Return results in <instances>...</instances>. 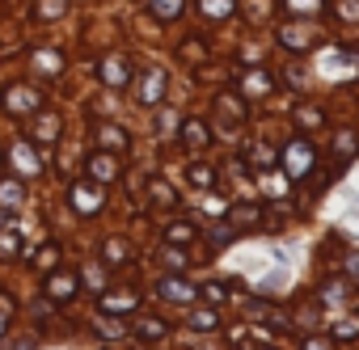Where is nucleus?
Instances as JSON below:
<instances>
[{
  "label": "nucleus",
  "instance_id": "nucleus-1",
  "mask_svg": "<svg viewBox=\"0 0 359 350\" xmlns=\"http://www.w3.org/2000/svg\"><path fill=\"white\" fill-rule=\"evenodd\" d=\"M0 106H5L9 114H30V110H39L43 106V93L39 89H30V85H9L5 93H0Z\"/></svg>",
  "mask_w": 359,
  "mask_h": 350
},
{
  "label": "nucleus",
  "instance_id": "nucleus-2",
  "mask_svg": "<svg viewBox=\"0 0 359 350\" xmlns=\"http://www.w3.org/2000/svg\"><path fill=\"white\" fill-rule=\"evenodd\" d=\"M165 68H144V76L135 80V102L140 106H156L161 97H165Z\"/></svg>",
  "mask_w": 359,
  "mask_h": 350
},
{
  "label": "nucleus",
  "instance_id": "nucleus-3",
  "mask_svg": "<svg viewBox=\"0 0 359 350\" xmlns=\"http://www.w3.org/2000/svg\"><path fill=\"white\" fill-rule=\"evenodd\" d=\"M68 199H72V207H76L81 216H93V211H97V207L106 203V190H102L97 182H76Z\"/></svg>",
  "mask_w": 359,
  "mask_h": 350
},
{
  "label": "nucleus",
  "instance_id": "nucleus-4",
  "mask_svg": "<svg viewBox=\"0 0 359 350\" xmlns=\"http://www.w3.org/2000/svg\"><path fill=\"white\" fill-rule=\"evenodd\" d=\"M97 76H102L110 89H123V85L131 80V64H127L123 55H106V59L97 64Z\"/></svg>",
  "mask_w": 359,
  "mask_h": 350
},
{
  "label": "nucleus",
  "instance_id": "nucleus-5",
  "mask_svg": "<svg viewBox=\"0 0 359 350\" xmlns=\"http://www.w3.org/2000/svg\"><path fill=\"white\" fill-rule=\"evenodd\" d=\"M156 295H161V300H169V304H191V300H195V287H191L187 279L165 274V279L156 283Z\"/></svg>",
  "mask_w": 359,
  "mask_h": 350
},
{
  "label": "nucleus",
  "instance_id": "nucleus-6",
  "mask_svg": "<svg viewBox=\"0 0 359 350\" xmlns=\"http://www.w3.org/2000/svg\"><path fill=\"white\" fill-rule=\"evenodd\" d=\"M313 156H317V152H313L304 139H296V144H287V160H283V164H287L292 178H304V173L313 169Z\"/></svg>",
  "mask_w": 359,
  "mask_h": 350
},
{
  "label": "nucleus",
  "instance_id": "nucleus-7",
  "mask_svg": "<svg viewBox=\"0 0 359 350\" xmlns=\"http://www.w3.org/2000/svg\"><path fill=\"white\" fill-rule=\"evenodd\" d=\"M279 43L287 47V51H309L313 43H317V30H309V26H279Z\"/></svg>",
  "mask_w": 359,
  "mask_h": 350
},
{
  "label": "nucleus",
  "instance_id": "nucleus-8",
  "mask_svg": "<svg viewBox=\"0 0 359 350\" xmlns=\"http://www.w3.org/2000/svg\"><path fill=\"white\" fill-rule=\"evenodd\" d=\"M216 114H220L224 127L245 122V106H241V97H233V93H216Z\"/></svg>",
  "mask_w": 359,
  "mask_h": 350
},
{
  "label": "nucleus",
  "instance_id": "nucleus-9",
  "mask_svg": "<svg viewBox=\"0 0 359 350\" xmlns=\"http://www.w3.org/2000/svg\"><path fill=\"white\" fill-rule=\"evenodd\" d=\"M97 144H102V148H106L110 156H123V152L131 148V139H127V131H118L114 122H102V127H97Z\"/></svg>",
  "mask_w": 359,
  "mask_h": 350
},
{
  "label": "nucleus",
  "instance_id": "nucleus-10",
  "mask_svg": "<svg viewBox=\"0 0 359 350\" xmlns=\"http://www.w3.org/2000/svg\"><path fill=\"white\" fill-rule=\"evenodd\" d=\"M89 173H93V182H97V186H106V182L118 178V160H114L110 152H106V156L93 152V156H89Z\"/></svg>",
  "mask_w": 359,
  "mask_h": 350
},
{
  "label": "nucleus",
  "instance_id": "nucleus-11",
  "mask_svg": "<svg viewBox=\"0 0 359 350\" xmlns=\"http://www.w3.org/2000/svg\"><path fill=\"white\" fill-rule=\"evenodd\" d=\"M76 274H51L47 279V300H55V304H64V300H76Z\"/></svg>",
  "mask_w": 359,
  "mask_h": 350
},
{
  "label": "nucleus",
  "instance_id": "nucleus-12",
  "mask_svg": "<svg viewBox=\"0 0 359 350\" xmlns=\"http://www.w3.org/2000/svg\"><path fill=\"white\" fill-rule=\"evenodd\" d=\"M13 164H18L22 173H43V156H39L34 144H26V139L13 144Z\"/></svg>",
  "mask_w": 359,
  "mask_h": 350
},
{
  "label": "nucleus",
  "instance_id": "nucleus-13",
  "mask_svg": "<svg viewBox=\"0 0 359 350\" xmlns=\"http://www.w3.org/2000/svg\"><path fill=\"white\" fill-rule=\"evenodd\" d=\"M144 9L156 22H177V18H182V0H144Z\"/></svg>",
  "mask_w": 359,
  "mask_h": 350
},
{
  "label": "nucleus",
  "instance_id": "nucleus-14",
  "mask_svg": "<svg viewBox=\"0 0 359 350\" xmlns=\"http://www.w3.org/2000/svg\"><path fill=\"white\" fill-rule=\"evenodd\" d=\"M22 253V228L18 224H5V228H0V258H18Z\"/></svg>",
  "mask_w": 359,
  "mask_h": 350
},
{
  "label": "nucleus",
  "instance_id": "nucleus-15",
  "mask_svg": "<svg viewBox=\"0 0 359 350\" xmlns=\"http://www.w3.org/2000/svg\"><path fill=\"white\" fill-rule=\"evenodd\" d=\"M199 9H203V18H212V22H224V18L237 9V0H199Z\"/></svg>",
  "mask_w": 359,
  "mask_h": 350
},
{
  "label": "nucleus",
  "instance_id": "nucleus-16",
  "mask_svg": "<svg viewBox=\"0 0 359 350\" xmlns=\"http://www.w3.org/2000/svg\"><path fill=\"white\" fill-rule=\"evenodd\" d=\"M22 203H26V190H22L18 182H0V207L13 211V207H22Z\"/></svg>",
  "mask_w": 359,
  "mask_h": 350
},
{
  "label": "nucleus",
  "instance_id": "nucleus-17",
  "mask_svg": "<svg viewBox=\"0 0 359 350\" xmlns=\"http://www.w3.org/2000/svg\"><path fill=\"white\" fill-rule=\"evenodd\" d=\"M135 304H140V295H102V312H127Z\"/></svg>",
  "mask_w": 359,
  "mask_h": 350
},
{
  "label": "nucleus",
  "instance_id": "nucleus-18",
  "mask_svg": "<svg viewBox=\"0 0 359 350\" xmlns=\"http://www.w3.org/2000/svg\"><path fill=\"white\" fill-rule=\"evenodd\" d=\"M245 93H250V97H266V93H271V76H266V72L245 76Z\"/></svg>",
  "mask_w": 359,
  "mask_h": 350
},
{
  "label": "nucleus",
  "instance_id": "nucleus-19",
  "mask_svg": "<svg viewBox=\"0 0 359 350\" xmlns=\"http://www.w3.org/2000/svg\"><path fill=\"white\" fill-rule=\"evenodd\" d=\"M140 337H148V342H161L169 329H165V321H156V316H148V321H140V329H135Z\"/></svg>",
  "mask_w": 359,
  "mask_h": 350
},
{
  "label": "nucleus",
  "instance_id": "nucleus-20",
  "mask_svg": "<svg viewBox=\"0 0 359 350\" xmlns=\"http://www.w3.org/2000/svg\"><path fill=\"white\" fill-rule=\"evenodd\" d=\"M39 122H43V127H34V139H43V144H47V139H55V135H60V118H55V114H43Z\"/></svg>",
  "mask_w": 359,
  "mask_h": 350
},
{
  "label": "nucleus",
  "instance_id": "nucleus-21",
  "mask_svg": "<svg viewBox=\"0 0 359 350\" xmlns=\"http://www.w3.org/2000/svg\"><path fill=\"white\" fill-rule=\"evenodd\" d=\"M106 262H110V266H123V262H127V241L110 237V241H106Z\"/></svg>",
  "mask_w": 359,
  "mask_h": 350
},
{
  "label": "nucleus",
  "instance_id": "nucleus-22",
  "mask_svg": "<svg viewBox=\"0 0 359 350\" xmlns=\"http://www.w3.org/2000/svg\"><path fill=\"white\" fill-rule=\"evenodd\" d=\"M187 325H191V329H199V333H203V329H216V312H212V308H195Z\"/></svg>",
  "mask_w": 359,
  "mask_h": 350
},
{
  "label": "nucleus",
  "instance_id": "nucleus-23",
  "mask_svg": "<svg viewBox=\"0 0 359 350\" xmlns=\"http://www.w3.org/2000/svg\"><path fill=\"white\" fill-rule=\"evenodd\" d=\"M351 337H359V316H346L334 325V342H351Z\"/></svg>",
  "mask_w": 359,
  "mask_h": 350
},
{
  "label": "nucleus",
  "instance_id": "nucleus-24",
  "mask_svg": "<svg viewBox=\"0 0 359 350\" xmlns=\"http://www.w3.org/2000/svg\"><path fill=\"white\" fill-rule=\"evenodd\" d=\"M191 182L195 186H212L216 182V169L212 164H191Z\"/></svg>",
  "mask_w": 359,
  "mask_h": 350
},
{
  "label": "nucleus",
  "instance_id": "nucleus-25",
  "mask_svg": "<svg viewBox=\"0 0 359 350\" xmlns=\"http://www.w3.org/2000/svg\"><path fill=\"white\" fill-rule=\"evenodd\" d=\"M165 241H182V245H187V241H195V228H191V224H177V228L169 224V228H165Z\"/></svg>",
  "mask_w": 359,
  "mask_h": 350
},
{
  "label": "nucleus",
  "instance_id": "nucleus-26",
  "mask_svg": "<svg viewBox=\"0 0 359 350\" xmlns=\"http://www.w3.org/2000/svg\"><path fill=\"white\" fill-rule=\"evenodd\" d=\"M287 9H296V13H321L325 9V0H283Z\"/></svg>",
  "mask_w": 359,
  "mask_h": 350
},
{
  "label": "nucleus",
  "instance_id": "nucleus-27",
  "mask_svg": "<svg viewBox=\"0 0 359 350\" xmlns=\"http://www.w3.org/2000/svg\"><path fill=\"white\" fill-rule=\"evenodd\" d=\"M34 68H43V72H60V55H55V51H39V55H34Z\"/></svg>",
  "mask_w": 359,
  "mask_h": 350
},
{
  "label": "nucleus",
  "instance_id": "nucleus-28",
  "mask_svg": "<svg viewBox=\"0 0 359 350\" xmlns=\"http://www.w3.org/2000/svg\"><path fill=\"white\" fill-rule=\"evenodd\" d=\"M43 270H55V262H60V245H43V253L34 258Z\"/></svg>",
  "mask_w": 359,
  "mask_h": 350
},
{
  "label": "nucleus",
  "instance_id": "nucleus-29",
  "mask_svg": "<svg viewBox=\"0 0 359 350\" xmlns=\"http://www.w3.org/2000/svg\"><path fill=\"white\" fill-rule=\"evenodd\" d=\"M9 312H13V300H9V295H0V337L9 333Z\"/></svg>",
  "mask_w": 359,
  "mask_h": 350
},
{
  "label": "nucleus",
  "instance_id": "nucleus-30",
  "mask_svg": "<svg viewBox=\"0 0 359 350\" xmlns=\"http://www.w3.org/2000/svg\"><path fill=\"white\" fill-rule=\"evenodd\" d=\"M203 139H208V127H203V122H191V127H187V144H195V148H199Z\"/></svg>",
  "mask_w": 359,
  "mask_h": 350
},
{
  "label": "nucleus",
  "instance_id": "nucleus-31",
  "mask_svg": "<svg viewBox=\"0 0 359 350\" xmlns=\"http://www.w3.org/2000/svg\"><path fill=\"white\" fill-rule=\"evenodd\" d=\"M39 13H43V18H60V13H64V0H43Z\"/></svg>",
  "mask_w": 359,
  "mask_h": 350
},
{
  "label": "nucleus",
  "instance_id": "nucleus-32",
  "mask_svg": "<svg viewBox=\"0 0 359 350\" xmlns=\"http://www.w3.org/2000/svg\"><path fill=\"white\" fill-rule=\"evenodd\" d=\"M304 350H334L330 337H304Z\"/></svg>",
  "mask_w": 359,
  "mask_h": 350
},
{
  "label": "nucleus",
  "instance_id": "nucleus-33",
  "mask_svg": "<svg viewBox=\"0 0 359 350\" xmlns=\"http://www.w3.org/2000/svg\"><path fill=\"white\" fill-rule=\"evenodd\" d=\"M233 220L241 224V220H258V207H233Z\"/></svg>",
  "mask_w": 359,
  "mask_h": 350
},
{
  "label": "nucleus",
  "instance_id": "nucleus-34",
  "mask_svg": "<svg viewBox=\"0 0 359 350\" xmlns=\"http://www.w3.org/2000/svg\"><path fill=\"white\" fill-rule=\"evenodd\" d=\"M296 118H300V122H304V127H317V118H321V110H300V114H296Z\"/></svg>",
  "mask_w": 359,
  "mask_h": 350
},
{
  "label": "nucleus",
  "instance_id": "nucleus-35",
  "mask_svg": "<svg viewBox=\"0 0 359 350\" xmlns=\"http://www.w3.org/2000/svg\"><path fill=\"white\" fill-rule=\"evenodd\" d=\"M346 270H351V274L359 279V253H346Z\"/></svg>",
  "mask_w": 359,
  "mask_h": 350
}]
</instances>
